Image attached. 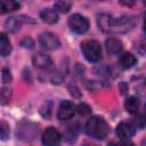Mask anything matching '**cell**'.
Wrapping results in <instances>:
<instances>
[{
  "instance_id": "obj_21",
  "label": "cell",
  "mask_w": 146,
  "mask_h": 146,
  "mask_svg": "<svg viewBox=\"0 0 146 146\" xmlns=\"http://www.w3.org/2000/svg\"><path fill=\"white\" fill-rule=\"evenodd\" d=\"M1 80H2V83H8L11 81V73H10V70L8 67H2Z\"/></svg>"
},
{
  "instance_id": "obj_12",
  "label": "cell",
  "mask_w": 146,
  "mask_h": 146,
  "mask_svg": "<svg viewBox=\"0 0 146 146\" xmlns=\"http://www.w3.org/2000/svg\"><path fill=\"white\" fill-rule=\"evenodd\" d=\"M40 17L43 22L48 23V24H55L58 21V14L55 9L51 8H46L43 10L40 11Z\"/></svg>"
},
{
  "instance_id": "obj_14",
  "label": "cell",
  "mask_w": 146,
  "mask_h": 146,
  "mask_svg": "<svg viewBox=\"0 0 146 146\" xmlns=\"http://www.w3.org/2000/svg\"><path fill=\"white\" fill-rule=\"evenodd\" d=\"M137 63V58L131 52H125L123 55H121L120 57V65L122 68H131L132 66H135Z\"/></svg>"
},
{
  "instance_id": "obj_8",
  "label": "cell",
  "mask_w": 146,
  "mask_h": 146,
  "mask_svg": "<svg viewBox=\"0 0 146 146\" xmlns=\"http://www.w3.org/2000/svg\"><path fill=\"white\" fill-rule=\"evenodd\" d=\"M26 122H22L17 129V133L21 139L23 140H31L35 137V135L38 133V125L33 124L30 122L29 124V129H26Z\"/></svg>"
},
{
  "instance_id": "obj_18",
  "label": "cell",
  "mask_w": 146,
  "mask_h": 146,
  "mask_svg": "<svg viewBox=\"0 0 146 146\" xmlns=\"http://www.w3.org/2000/svg\"><path fill=\"white\" fill-rule=\"evenodd\" d=\"M11 99V90L7 87H2L1 91H0V100H1V105H6L10 102Z\"/></svg>"
},
{
  "instance_id": "obj_15",
  "label": "cell",
  "mask_w": 146,
  "mask_h": 146,
  "mask_svg": "<svg viewBox=\"0 0 146 146\" xmlns=\"http://www.w3.org/2000/svg\"><path fill=\"white\" fill-rule=\"evenodd\" d=\"M19 7H21V3L18 1H14V0H1L0 1V13L1 14L15 11Z\"/></svg>"
},
{
  "instance_id": "obj_25",
  "label": "cell",
  "mask_w": 146,
  "mask_h": 146,
  "mask_svg": "<svg viewBox=\"0 0 146 146\" xmlns=\"http://www.w3.org/2000/svg\"><path fill=\"white\" fill-rule=\"evenodd\" d=\"M121 146H136V145L132 141H130L129 139H127V140H123V143H122Z\"/></svg>"
},
{
  "instance_id": "obj_3",
  "label": "cell",
  "mask_w": 146,
  "mask_h": 146,
  "mask_svg": "<svg viewBox=\"0 0 146 146\" xmlns=\"http://www.w3.org/2000/svg\"><path fill=\"white\" fill-rule=\"evenodd\" d=\"M81 50L88 62L96 63L102 58V46L96 40H86L81 43Z\"/></svg>"
},
{
  "instance_id": "obj_16",
  "label": "cell",
  "mask_w": 146,
  "mask_h": 146,
  "mask_svg": "<svg viewBox=\"0 0 146 146\" xmlns=\"http://www.w3.org/2000/svg\"><path fill=\"white\" fill-rule=\"evenodd\" d=\"M22 26V19L18 17H9L8 19H6L5 22V27L7 29V31H9L10 33H16L19 31Z\"/></svg>"
},
{
  "instance_id": "obj_22",
  "label": "cell",
  "mask_w": 146,
  "mask_h": 146,
  "mask_svg": "<svg viewBox=\"0 0 146 146\" xmlns=\"http://www.w3.org/2000/svg\"><path fill=\"white\" fill-rule=\"evenodd\" d=\"M9 137V124L6 121H1V139L7 140Z\"/></svg>"
},
{
  "instance_id": "obj_2",
  "label": "cell",
  "mask_w": 146,
  "mask_h": 146,
  "mask_svg": "<svg viewBox=\"0 0 146 146\" xmlns=\"http://www.w3.org/2000/svg\"><path fill=\"white\" fill-rule=\"evenodd\" d=\"M86 132L95 139H104L108 133V124L102 116H91L86 122Z\"/></svg>"
},
{
  "instance_id": "obj_1",
  "label": "cell",
  "mask_w": 146,
  "mask_h": 146,
  "mask_svg": "<svg viewBox=\"0 0 146 146\" xmlns=\"http://www.w3.org/2000/svg\"><path fill=\"white\" fill-rule=\"evenodd\" d=\"M97 23L100 30L114 33H125L130 31L135 25V21L130 16H121L114 18L108 14L98 15Z\"/></svg>"
},
{
  "instance_id": "obj_24",
  "label": "cell",
  "mask_w": 146,
  "mask_h": 146,
  "mask_svg": "<svg viewBox=\"0 0 146 146\" xmlns=\"http://www.w3.org/2000/svg\"><path fill=\"white\" fill-rule=\"evenodd\" d=\"M119 3H120V5H123V6L131 7V6L135 5V1H123V0H121V1H119Z\"/></svg>"
},
{
  "instance_id": "obj_26",
  "label": "cell",
  "mask_w": 146,
  "mask_h": 146,
  "mask_svg": "<svg viewBox=\"0 0 146 146\" xmlns=\"http://www.w3.org/2000/svg\"><path fill=\"white\" fill-rule=\"evenodd\" d=\"M143 27H144V31L146 32V17H145V19H144V24H143Z\"/></svg>"
},
{
  "instance_id": "obj_23",
  "label": "cell",
  "mask_w": 146,
  "mask_h": 146,
  "mask_svg": "<svg viewBox=\"0 0 146 146\" xmlns=\"http://www.w3.org/2000/svg\"><path fill=\"white\" fill-rule=\"evenodd\" d=\"M21 46H22L23 48H29V49H31V48H33V46H34V41H33L30 36H25V38L21 41Z\"/></svg>"
},
{
  "instance_id": "obj_27",
  "label": "cell",
  "mask_w": 146,
  "mask_h": 146,
  "mask_svg": "<svg viewBox=\"0 0 146 146\" xmlns=\"http://www.w3.org/2000/svg\"><path fill=\"white\" fill-rule=\"evenodd\" d=\"M144 112H145V115H146V104H145V106H144Z\"/></svg>"
},
{
  "instance_id": "obj_13",
  "label": "cell",
  "mask_w": 146,
  "mask_h": 146,
  "mask_svg": "<svg viewBox=\"0 0 146 146\" xmlns=\"http://www.w3.org/2000/svg\"><path fill=\"white\" fill-rule=\"evenodd\" d=\"M139 106H140V100L135 97V96H130L125 99L124 102V107L127 110L128 113L130 114H136L138 113V110H139Z\"/></svg>"
},
{
  "instance_id": "obj_4",
  "label": "cell",
  "mask_w": 146,
  "mask_h": 146,
  "mask_svg": "<svg viewBox=\"0 0 146 146\" xmlns=\"http://www.w3.org/2000/svg\"><path fill=\"white\" fill-rule=\"evenodd\" d=\"M68 26L73 32L78 34H84L89 30V21L81 14H73L68 18Z\"/></svg>"
},
{
  "instance_id": "obj_11",
  "label": "cell",
  "mask_w": 146,
  "mask_h": 146,
  "mask_svg": "<svg viewBox=\"0 0 146 146\" xmlns=\"http://www.w3.org/2000/svg\"><path fill=\"white\" fill-rule=\"evenodd\" d=\"M32 63L38 68H48L52 62L48 55H46L43 52H39L32 57Z\"/></svg>"
},
{
  "instance_id": "obj_19",
  "label": "cell",
  "mask_w": 146,
  "mask_h": 146,
  "mask_svg": "<svg viewBox=\"0 0 146 146\" xmlns=\"http://www.w3.org/2000/svg\"><path fill=\"white\" fill-rule=\"evenodd\" d=\"M55 10H58L60 13H67L70 9H71V6L72 3L68 2V1H56L55 2Z\"/></svg>"
},
{
  "instance_id": "obj_10",
  "label": "cell",
  "mask_w": 146,
  "mask_h": 146,
  "mask_svg": "<svg viewBox=\"0 0 146 146\" xmlns=\"http://www.w3.org/2000/svg\"><path fill=\"white\" fill-rule=\"evenodd\" d=\"M105 47H106V50H107L108 54H111V55H117L122 50V42L117 38L111 36V38L106 39Z\"/></svg>"
},
{
  "instance_id": "obj_20",
  "label": "cell",
  "mask_w": 146,
  "mask_h": 146,
  "mask_svg": "<svg viewBox=\"0 0 146 146\" xmlns=\"http://www.w3.org/2000/svg\"><path fill=\"white\" fill-rule=\"evenodd\" d=\"M76 112H78L80 115H82V116H87V115H90L91 108H90V106H89L88 104H86V103H80V104L76 106Z\"/></svg>"
},
{
  "instance_id": "obj_17",
  "label": "cell",
  "mask_w": 146,
  "mask_h": 146,
  "mask_svg": "<svg viewBox=\"0 0 146 146\" xmlns=\"http://www.w3.org/2000/svg\"><path fill=\"white\" fill-rule=\"evenodd\" d=\"M11 52V44L8 36L5 33L0 34V54L2 57L8 56Z\"/></svg>"
},
{
  "instance_id": "obj_7",
  "label": "cell",
  "mask_w": 146,
  "mask_h": 146,
  "mask_svg": "<svg viewBox=\"0 0 146 146\" xmlns=\"http://www.w3.org/2000/svg\"><path fill=\"white\" fill-rule=\"evenodd\" d=\"M60 137L62 136L57 129L49 127L43 131L41 139H42L43 145H46V146H56L60 141Z\"/></svg>"
},
{
  "instance_id": "obj_9",
  "label": "cell",
  "mask_w": 146,
  "mask_h": 146,
  "mask_svg": "<svg viewBox=\"0 0 146 146\" xmlns=\"http://www.w3.org/2000/svg\"><path fill=\"white\" fill-rule=\"evenodd\" d=\"M136 132V127L131 122H121L116 127V135L121 139H129Z\"/></svg>"
},
{
  "instance_id": "obj_6",
  "label": "cell",
  "mask_w": 146,
  "mask_h": 146,
  "mask_svg": "<svg viewBox=\"0 0 146 146\" xmlns=\"http://www.w3.org/2000/svg\"><path fill=\"white\" fill-rule=\"evenodd\" d=\"M75 112H76V107H75L73 102H71V100H63L59 104V106H58L57 117L60 121L68 120V119H71L74 115Z\"/></svg>"
},
{
  "instance_id": "obj_5",
  "label": "cell",
  "mask_w": 146,
  "mask_h": 146,
  "mask_svg": "<svg viewBox=\"0 0 146 146\" xmlns=\"http://www.w3.org/2000/svg\"><path fill=\"white\" fill-rule=\"evenodd\" d=\"M39 43L46 50H55V49L59 48V46H60L59 39L51 32L42 33L39 38Z\"/></svg>"
}]
</instances>
